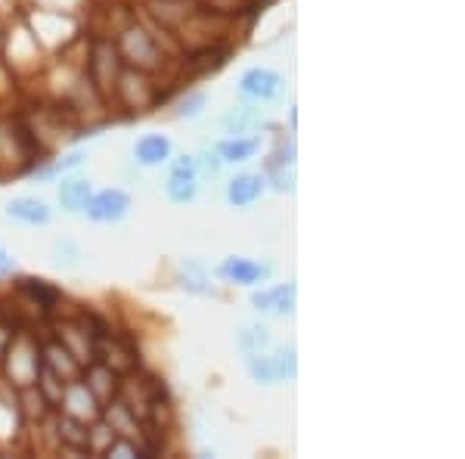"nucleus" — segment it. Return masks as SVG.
Wrapping results in <instances>:
<instances>
[{
	"label": "nucleus",
	"mask_w": 465,
	"mask_h": 459,
	"mask_svg": "<svg viewBox=\"0 0 465 459\" xmlns=\"http://www.w3.org/2000/svg\"><path fill=\"white\" fill-rule=\"evenodd\" d=\"M81 382H84V388L94 394V401L100 406H106L109 401H115L118 397V388H122V375H118L112 366L100 364V360H90V364L81 370Z\"/></svg>",
	"instance_id": "0eeeda50"
},
{
	"label": "nucleus",
	"mask_w": 465,
	"mask_h": 459,
	"mask_svg": "<svg viewBox=\"0 0 465 459\" xmlns=\"http://www.w3.org/2000/svg\"><path fill=\"white\" fill-rule=\"evenodd\" d=\"M264 180L276 193H295V165H267Z\"/></svg>",
	"instance_id": "6ab92c4d"
},
{
	"label": "nucleus",
	"mask_w": 465,
	"mask_h": 459,
	"mask_svg": "<svg viewBox=\"0 0 465 459\" xmlns=\"http://www.w3.org/2000/svg\"><path fill=\"white\" fill-rule=\"evenodd\" d=\"M171 155H174V146L164 134H143L134 143V162L143 165V168H162V165L171 162Z\"/></svg>",
	"instance_id": "9b49d317"
},
{
	"label": "nucleus",
	"mask_w": 465,
	"mask_h": 459,
	"mask_svg": "<svg viewBox=\"0 0 465 459\" xmlns=\"http://www.w3.org/2000/svg\"><path fill=\"white\" fill-rule=\"evenodd\" d=\"M295 301H298L295 283H280V285H270V289L252 292L254 311L273 314V317H289V314H295Z\"/></svg>",
	"instance_id": "6e6552de"
},
{
	"label": "nucleus",
	"mask_w": 465,
	"mask_h": 459,
	"mask_svg": "<svg viewBox=\"0 0 465 459\" xmlns=\"http://www.w3.org/2000/svg\"><path fill=\"white\" fill-rule=\"evenodd\" d=\"M164 193L174 205H186V202L196 199L199 193V165L196 155H171V175L164 180Z\"/></svg>",
	"instance_id": "f03ea898"
},
{
	"label": "nucleus",
	"mask_w": 465,
	"mask_h": 459,
	"mask_svg": "<svg viewBox=\"0 0 465 459\" xmlns=\"http://www.w3.org/2000/svg\"><path fill=\"white\" fill-rule=\"evenodd\" d=\"M54 258L59 267H74L81 258V248L72 243V239H59V243L54 245Z\"/></svg>",
	"instance_id": "412c9836"
},
{
	"label": "nucleus",
	"mask_w": 465,
	"mask_h": 459,
	"mask_svg": "<svg viewBox=\"0 0 465 459\" xmlns=\"http://www.w3.org/2000/svg\"><path fill=\"white\" fill-rule=\"evenodd\" d=\"M214 276L223 283H232V285H258V283H267L270 276H273V267H270L267 261L230 254V258H223L221 264L214 267Z\"/></svg>",
	"instance_id": "39448f33"
},
{
	"label": "nucleus",
	"mask_w": 465,
	"mask_h": 459,
	"mask_svg": "<svg viewBox=\"0 0 465 459\" xmlns=\"http://www.w3.org/2000/svg\"><path fill=\"white\" fill-rule=\"evenodd\" d=\"M264 190H267L264 175H252V171H245V175H236L227 184V202L232 208H249L261 199V195H264Z\"/></svg>",
	"instance_id": "f8f14e48"
},
{
	"label": "nucleus",
	"mask_w": 465,
	"mask_h": 459,
	"mask_svg": "<svg viewBox=\"0 0 465 459\" xmlns=\"http://www.w3.org/2000/svg\"><path fill=\"white\" fill-rule=\"evenodd\" d=\"M10 274H16V261H13V254L6 248H0V276H10Z\"/></svg>",
	"instance_id": "b1692460"
},
{
	"label": "nucleus",
	"mask_w": 465,
	"mask_h": 459,
	"mask_svg": "<svg viewBox=\"0 0 465 459\" xmlns=\"http://www.w3.org/2000/svg\"><path fill=\"white\" fill-rule=\"evenodd\" d=\"M54 434L59 441V447L74 450V454H87V434H90V423L72 416L65 410H54Z\"/></svg>",
	"instance_id": "1a4fd4ad"
},
{
	"label": "nucleus",
	"mask_w": 465,
	"mask_h": 459,
	"mask_svg": "<svg viewBox=\"0 0 465 459\" xmlns=\"http://www.w3.org/2000/svg\"><path fill=\"white\" fill-rule=\"evenodd\" d=\"M221 127L230 134V137H242V134H252V131L267 127V122L254 106H232L227 115L221 118Z\"/></svg>",
	"instance_id": "4468645a"
},
{
	"label": "nucleus",
	"mask_w": 465,
	"mask_h": 459,
	"mask_svg": "<svg viewBox=\"0 0 465 459\" xmlns=\"http://www.w3.org/2000/svg\"><path fill=\"white\" fill-rule=\"evenodd\" d=\"M124 63H122V54H118L115 41L103 37V41L94 44L90 50V59H87V72H90V85L100 96H115V87H118V75H122Z\"/></svg>",
	"instance_id": "f257e3e1"
},
{
	"label": "nucleus",
	"mask_w": 465,
	"mask_h": 459,
	"mask_svg": "<svg viewBox=\"0 0 465 459\" xmlns=\"http://www.w3.org/2000/svg\"><path fill=\"white\" fill-rule=\"evenodd\" d=\"M214 153L221 155L223 165H239L249 162L261 153V134H252V137H223L214 143Z\"/></svg>",
	"instance_id": "ddd939ff"
},
{
	"label": "nucleus",
	"mask_w": 465,
	"mask_h": 459,
	"mask_svg": "<svg viewBox=\"0 0 465 459\" xmlns=\"http://www.w3.org/2000/svg\"><path fill=\"white\" fill-rule=\"evenodd\" d=\"M13 292H16L19 298H25L32 307H37V314H44V317H54L59 311V304L65 301L63 292L50 280H41V276H16V280H13Z\"/></svg>",
	"instance_id": "7ed1b4c3"
},
{
	"label": "nucleus",
	"mask_w": 465,
	"mask_h": 459,
	"mask_svg": "<svg viewBox=\"0 0 465 459\" xmlns=\"http://www.w3.org/2000/svg\"><path fill=\"white\" fill-rule=\"evenodd\" d=\"M236 344L242 354H258V351H267L270 348V333L267 326H261V323H252V326H245L242 333L236 335Z\"/></svg>",
	"instance_id": "f3484780"
},
{
	"label": "nucleus",
	"mask_w": 465,
	"mask_h": 459,
	"mask_svg": "<svg viewBox=\"0 0 465 459\" xmlns=\"http://www.w3.org/2000/svg\"><path fill=\"white\" fill-rule=\"evenodd\" d=\"M205 106H208V94H202V90H190L183 100L174 103L171 118H177V122H190V118H199Z\"/></svg>",
	"instance_id": "a211bd4d"
},
{
	"label": "nucleus",
	"mask_w": 465,
	"mask_h": 459,
	"mask_svg": "<svg viewBox=\"0 0 465 459\" xmlns=\"http://www.w3.org/2000/svg\"><path fill=\"white\" fill-rule=\"evenodd\" d=\"M6 217L25 224V227H47L54 221V208L37 195H16L6 202Z\"/></svg>",
	"instance_id": "9d476101"
},
{
	"label": "nucleus",
	"mask_w": 465,
	"mask_h": 459,
	"mask_svg": "<svg viewBox=\"0 0 465 459\" xmlns=\"http://www.w3.org/2000/svg\"><path fill=\"white\" fill-rule=\"evenodd\" d=\"M267 165H295V140H280V146L270 153Z\"/></svg>",
	"instance_id": "5701e85b"
},
{
	"label": "nucleus",
	"mask_w": 465,
	"mask_h": 459,
	"mask_svg": "<svg viewBox=\"0 0 465 459\" xmlns=\"http://www.w3.org/2000/svg\"><path fill=\"white\" fill-rule=\"evenodd\" d=\"M282 94V75L267 65H254L239 78V96L249 103H273Z\"/></svg>",
	"instance_id": "20e7f679"
},
{
	"label": "nucleus",
	"mask_w": 465,
	"mask_h": 459,
	"mask_svg": "<svg viewBox=\"0 0 465 459\" xmlns=\"http://www.w3.org/2000/svg\"><path fill=\"white\" fill-rule=\"evenodd\" d=\"M84 159H87V153L84 149H78V153H69V155H63V159H44V162H37L28 175H32L35 180H54V177H59V175H65V171H74L78 165H84Z\"/></svg>",
	"instance_id": "dca6fc26"
},
{
	"label": "nucleus",
	"mask_w": 465,
	"mask_h": 459,
	"mask_svg": "<svg viewBox=\"0 0 465 459\" xmlns=\"http://www.w3.org/2000/svg\"><path fill=\"white\" fill-rule=\"evenodd\" d=\"M196 165H199V175H221V168H223V162H221V155L214 153V146L202 149L196 155Z\"/></svg>",
	"instance_id": "4be33fe9"
},
{
	"label": "nucleus",
	"mask_w": 465,
	"mask_h": 459,
	"mask_svg": "<svg viewBox=\"0 0 465 459\" xmlns=\"http://www.w3.org/2000/svg\"><path fill=\"white\" fill-rule=\"evenodd\" d=\"M59 205L65 208L69 215H78V212H84V205H87V199L94 195V184H90L87 177H65L63 184H59Z\"/></svg>",
	"instance_id": "2eb2a0df"
},
{
	"label": "nucleus",
	"mask_w": 465,
	"mask_h": 459,
	"mask_svg": "<svg viewBox=\"0 0 465 459\" xmlns=\"http://www.w3.org/2000/svg\"><path fill=\"white\" fill-rule=\"evenodd\" d=\"M273 360H276V370H280V382H295V375H298L295 348H276Z\"/></svg>",
	"instance_id": "aec40b11"
},
{
	"label": "nucleus",
	"mask_w": 465,
	"mask_h": 459,
	"mask_svg": "<svg viewBox=\"0 0 465 459\" xmlns=\"http://www.w3.org/2000/svg\"><path fill=\"white\" fill-rule=\"evenodd\" d=\"M84 215L94 224H118L131 215V195L124 190H100L87 199Z\"/></svg>",
	"instance_id": "423d86ee"
}]
</instances>
